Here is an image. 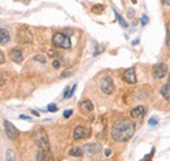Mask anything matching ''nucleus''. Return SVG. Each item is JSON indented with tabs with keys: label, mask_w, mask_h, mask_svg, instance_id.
I'll list each match as a JSON object with an SVG mask.
<instances>
[{
	"label": "nucleus",
	"mask_w": 170,
	"mask_h": 161,
	"mask_svg": "<svg viewBox=\"0 0 170 161\" xmlns=\"http://www.w3.org/2000/svg\"><path fill=\"white\" fill-rule=\"evenodd\" d=\"M133 132H135V124L131 122L130 119H119L118 122L113 126V130H111V136L113 139L118 143H123L127 142L132 137Z\"/></svg>",
	"instance_id": "nucleus-1"
},
{
	"label": "nucleus",
	"mask_w": 170,
	"mask_h": 161,
	"mask_svg": "<svg viewBox=\"0 0 170 161\" xmlns=\"http://www.w3.org/2000/svg\"><path fill=\"white\" fill-rule=\"evenodd\" d=\"M34 140L35 143L38 144V147L41 148L42 151H48V148H50V142H48V136L47 134H46L45 130H38L35 131L34 134Z\"/></svg>",
	"instance_id": "nucleus-2"
},
{
	"label": "nucleus",
	"mask_w": 170,
	"mask_h": 161,
	"mask_svg": "<svg viewBox=\"0 0 170 161\" xmlns=\"http://www.w3.org/2000/svg\"><path fill=\"white\" fill-rule=\"evenodd\" d=\"M52 43L60 49H71V39L63 33H55L52 37Z\"/></svg>",
	"instance_id": "nucleus-3"
},
{
	"label": "nucleus",
	"mask_w": 170,
	"mask_h": 161,
	"mask_svg": "<svg viewBox=\"0 0 170 161\" xmlns=\"http://www.w3.org/2000/svg\"><path fill=\"white\" fill-rule=\"evenodd\" d=\"M100 84H101V90H102L105 94H111L114 92V88H115L114 87V80L110 76L102 77Z\"/></svg>",
	"instance_id": "nucleus-4"
},
{
	"label": "nucleus",
	"mask_w": 170,
	"mask_h": 161,
	"mask_svg": "<svg viewBox=\"0 0 170 161\" xmlns=\"http://www.w3.org/2000/svg\"><path fill=\"white\" fill-rule=\"evenodd\" d=\"M168 74V65L165 63H157L152 68V76L155 79H162Z\"/></svg>",
	"instance_id": "nucleus-5"
},
{
	"label": "nucleus",
	"mask_w": 170,
	"mask_h": 161,
	"mask_svg": "<svg viewBox=\"0 0 170 161\" xmlns=\"http://www.w3.org/2000/svg\"><path fill=\"white\" fill-rule=\"evenodd\" d=\"M4 130H5L7 136H8L11 140H16L18 137V135H20L18 130L16 129V127L9 122V121H4Z\"/></svg>",
	"instance_id": "nucleus-6"
},
{
	"label": "nucleus",
	"mask_w": 170,
	"mask_h": 161,
	"mask_svg": "<svg viewBox=\"0 0 170 161\" xmlns=\"http://www.w3.org/2000/svg\"><path fill=\"white\" fill-rule=\"evenodd\" d=\"M17 41L20 43H32L33 42V34L29 30H26V29H22V30L18 32L17 34Z\"/></svg>",
	"instance_id": "nucleus-7"
},
{
	"label": "nucleus",
	"mask_w": 170,
	"mask_h": 161,
	"mask_svg": "<svg viewBox=\"0 0 170 161\" xmlns=\"http://www.w3.org/2000/svg\"><path fill=\"white\" fill-rule=\"evenodd\" d=\"M90 134V130L86 129V127H83V126H76L73 130V139L76 140H80V139H84V137H88Z\"/></svg>",
	"instance_id": "nucleus-8"
},
{
	"label": "nucleus",
	"mask_w": 170,
	"mask_h": 161,
	"mask_svg": "<svg viewBox=\"0 0 170 161\" xmlns=\"http://www.w3.org/2000/svg\"><path fill=\"white\" fill-rule=\"evenodd\" d=\"M123 80L128 84H136L137 79H136V74H135V68L131 67V68H127L123 74Z\"/></svg>",
	"instance_id": "nucleus-9"
},
{
	"label": "nucleus",
	"mask_w": 170,
	"mask_h": 161,
	"mask_svg": "<svg viewBox=\"0 0 170 161\" xmlns=\"http://www.w3.org/2000/svg\"><path fill=\"white\" fill-rule=\"evenodd\" d=\"M9 58L12 59L15 63H21L24 60V54H22V50L18 47H15L9 51Z\"/></svg>",
	"instance_id": "nucleus-10"
},
{
	"label": "nucleus",
	"mask_w": 170,
	"mask_h": 161,
	"mask_svg": "<svg viewBox=\"0 0 170 161\" xmlns=\"http://www.w3.org/2000/svg\"><path fill=\"white\" fill-rule=\"evenodd\" d=\"M93 102L90 100H84L80 102V111L83 114H89L93 111Z\"/></svg>",
	"instance_id": "nucleus-11"
},
{
	"label": "nucleus",
	"mask_w": 170,
	"mask_h": 161,
	"mask_svg": "<svg viewBox=\"0 0 170 161\" xmlns=\"http://www.w3.org/2000/svg\"><path fill=\"white\" fill-rule=\"evenodd\" d=\"M160 93L162 94V97L165 98V100H170V80H168V83L163 84L161 87V89H160Z\"/></svg>",
	"instance_id": "nucleus-12"
},
{
	"label": "nucleus",
	"mask_w": 170,
	"mask_h": 161,
	"mask_svg": "<svg viewBox=\"0 0 170 161\" xmlns=\"http://www.w3.org/2000/svg\"><path fill=\"white\" fill-rule=\"evenodd\" d=\"M37 161H52L51 155L48 153V151H39L37 153Z\"/></svg>",
	"instance_id": "nucleus-13"
},
{
	"label": "nucleus",
	"mask_w": 170,
	"mask_h": 161,
	"mask_svg": "<svg viewBox=\"0 0 170 161\" xmlns=\"http://www.w3.org/2000/svg\"><path fill=\"white\" fill-rule=\"evenodd\" d=\"M144 113H145V107L144 106H137V107H135V109L131 110L130 115L132 118H139V117H141Z\"/></svg>",
	"instance_id": "nucleus-14"
},
{
	"label": "nucleus",
	"mask_w": 170,
	"mask_h": 161,
	"mask_svg": "<svg viewBox=\"0 0 170 161\" xmlns=\"http://www.w3.org/2000/svg\"><path fill=\"white\" fill-rule=\"evenodd\" d=\"M9 39H11V35H9V33L7 32L5 29H0V43H1V45L8 43Z\"/></svg>",
	"instance_id": "nucleus-15"
},
{
	"label": "nucleus",
	"mask_w": 170,
	"mask_h": 161,
	"mask_svg": "<svg viewBox=\"0 0 170 161\" xmlns=\"http://www.w3.org/2000/svg\"><path fill=\"white\" fill-rule=\"evenodd\" d=\"M84 149L86 151L89 155H93V153L100 151V146H97V144H86V146H84Z\"/></svg>",
	"instance_id": "nucleus-16"
},
{
	"label": "nucleus",
	"mask_w": 170,
	"mask_h": 161,
	"mask_svg": "<svg viewBox=\"0 0 170 161\" xmlns=\"http://www.w3.org/2000/svg\"><path fill=\"white\" fill-rule=\"evenodd\" d=\"M70 156H73V157H81L84 153V151L81 148H77V147H75V148H71L70 149Z\"/></svg>",
	"instance_id": "nucleus-17"
},
{
	"label": "nucleus",
	"mask_w": 170,
	"mask_h": 161,
	"mask_svg": "<svg viewBox=\"0 0 170 161\" xmlns=\"http://www.w3.org/2000/svg\"><path fill=\"white\" fill-rule=\"evenodd\" d=\"M5 161H17V156H16V152L12 149L7 151V155H5Z\"/></svg>",
	"instance_id": "nucleus-18"
},
{
	"label": "nucleus",
	"mask_w": 170,
	"mask_h": 161,
	"mask_svg": "<svg viewBox=\"0 0 170 161\" xmlns=\"http://www.w3.org/2000/svg\"><path fill=\"white\" fill-rule=\"evenodd\" d=\"M165 42H166V47L170 50V24L166 25V39H165Z\"/></svg>",
	"instance_id": "nucleus-19"
},
{
	"label": "nucleus",
	"mask_w": 170,
	"mask_h": 161,
	"mask_svg": "<svg viewBox=\"0 0 170 161\" xmlns=\"http://www.w3.org/2000/svg\"><path fill=\"white\" fill-rule=\"evenodd\" d=\"M115 16H117V20H118V22L120 24V26H122V28H127V25H128V24H127V22L124 21V18H123L122 16H120L117 11H115Z\"/></svg>",
	"instance_id": "nucleus-20"
},
{
	"label": "nucleus",
	"mask_w": 170,
	"mask_h": 161,
	"mask_svg": "<svg viewBox=\"0 0 170 161\" xmlns=\"http://www.w3.org/2000/svg\"><path fill=\"white\" fill-rule=\"evenodd\" d=\"M103 9H105V7H103V5H101V4H98V5H93V7H92V11H93L94 13H102Z\"/></svg>",
	"instance_id": "nucleus-21"
},
{
	"label": "nucleus",
	"mask_w": 170,
	"mask_h": 161,
	"mask_svg": "<svg viewBox=\"0 0 170 161\" xmlns=\"http://www.w3.org/2000/svg\"><path fill=\"white\" fill-rule=\"evenodd\" d=\"M34 60L35 62H38V63H46V58L43 57V55H39V54H37V55H34Z\"/></svg>",
	"instance_id": "nucleus-22"
},
{
	"label": "nucleus",
	"mask_w": 170,
	"mask_h": 161,
	"mask_svg": "<svg viewBox=\"0 0 170 161\" xmlns=\"http://www.w3.org/2000/svg\"><path fill=\"white\" fill-rule=\"evenodd\" d=\"M47 110H48V111H51V113H55V111L58 110V106H56L55 104H50V105L47 106Z\"/></svg>",
	"instance_id": "nucleus-23"
},
{
	"label": "nucleus",
	"mask_w": 170,
	"mask_h": 161,
	"mask_svg": "<svg viewBox=\"0 0 170 161\" xmlns=\"http://www.w3.org/2000/svg\"><path fill=\"white\" fill-rule=\"evenodd\" d=\"M72 113H73V110H71V109H70V110H65L64 113H63V117H64V118H70V117L72 115Z\"/></svg>",
	"instance_id": "nucleus-24"
},
{
	"label": "nucleus",
	"mask_w": 170,
	"mask_h": 161,
	"mask_svg": "<svg viewBox=\"0 0 170 161\" xmlns=\"http://www.w3.org/2000/svg\"><path fill=\"white\" fill-rule=\"evenodd\" d=\"M148 16H147V15H144L143 16V17H141V25H147V24H148Z\"/></svg>",
	"instance_id": "nucleus-25"
},
{
	"label": "nucleus",
	"mask_w": 170,
	"mask_h": 161,
	"mask_svg": "<svg viewBox=\"0 0 170 161\" xmlns=\"http://www.w3.org/2000/svg\"><path fill=\"white\" fill-rule=\"evenodd\" d=\"M157 122H158V121H157L156 118H150L148 123H149V126H155V124H157Z\"/></svg>",
	"instance_id": "nucleus-26"
},
{
	"label": "nucleus",
	"mask_w": 170,
	"mask_h": 161,
	"mask_svg": "<svg viewBox=\"0 0 170 161\" xmlns=\"http://www.w3.org/2000/svg\"><path fill=\"white\" fill-rule=\"evenodd\" d=\"M3 63H5V57L3 54V51L0 50V64H3Z\"/></svg>",
	"instance_id": "nucleus-27"
},
{
	"label": "nucleus",
	"mask_w": 170,
	"mask_h": 161,
	"mask_svg": "<svg viewBox=\"0 0 170 161\" xmlns=\"http://www.w3.org/2000/svg\"><path fill=\"white\" fill-rule=\"evenodd\" d=\"M52 67L58 70V68L60 67V62H59V60H54V62H52Z\"/></svg>",
	"instance_id": "nucleus-28"
},
{
	"label": "nucleus",
	"mask_w": 170,
	"mask_h": 161,
	"mask_svg": "<svg viewBox=\"0 0 170 161\" xmlns=\"http://www.w3.org/2000/svg\"><path fill=\"white\" fill-rule=\"evenodd\" d=\"M76 88H77V84H75V85H73V87H72V88H71V92H70V96H72V94H73V93H75V90H76Z\"/></svg>",
	"instance_id": "nucleus-29"
},
{
	"label": "nucleus",
	"mask_w": 170,
	"mask_h": 161,
	"mask_svg": "<svg viewBox=\"0 0 170 161\" xmlns=\"http://www.w3.org/2000/svg\"><path fill=\"white\" fill-rule=\"evenodd\" d=\"M105 155H106V156H110V155H111V149H109V148L105 149Z\"/></svg>",
	"instance_id": "nucleus-30"
},
{
	"label": "nucleus",
	"mask_w": 170,
	"mask_h": 161,
	"mask_svg": "<svg viewBox=\"0 0 170 161\" xmlns=\"http://www.w3.org/2000/svg\"><path fill=\"white\" fill-rule=\"evenodd\" d=\"M162 4L163 5H170V0H162Z\"/></svg>",
	"instance_id": "nucleus-31"
},
{
	"label": "nucleus",
	"mask_w": 170,
	"mask_h": 161,
	"mask_svg": "<svg viewBox=\"0 0 170 161\" xmlns=\"http://www.w3.org/2000/svg\"><path fill=\"white\" fill-rule=\"evenodd\" d=\"M20 118H21V119H28V121H30V117H26V115H20Z\"/></svg>",
	"instance_id": "nucleus-32"
},
{
	"label": "nucleus",
	"mask_w": 170,
	"mask_h": 161,
	"mask_svg": "<svg viewBox=\"0 0 170 161\" xmlns=\"http://www.w3.org/2000/svg\"><path fill=\"white\" fill-rule=\"evenodd\" d=\"M145 157H147V159H144V160H140V161H150V155H147Z\"/></svg>",
	"instance_id": "nucleus-33"
},
{
	"label": "nucleus",
	"mask_w": 170,
	"mask_h": 161,
	"mask_svg": "<svg viewBox=\"0 0 170 161\" xmlns=\"http://www.w3.org/2000/svg\"><path fill=\"white\" fill-rule=\"evenodd\" d=\"M128 16H130V17H132V16H133V11H132V9H130V11H128Z\"/></svg>",
	"instance_id": "nucleus-34"
},
{
	"label": "nucleus",
	"mask_w": 170,
	"mask_h": 161,
	"mask_svg": "<svg viewBox=\"0 0 170 161\" xmlns=\"http://www.w3.org/2000/svg\"><path fill=\"white\" fill-rule=\"evenodd\" d=\"M132 3H136V0H132Z\"/></svg>",
	"instance_id": "nucleus-35"
},
{
	"label": "nucleus",
	"mask_w": 170,
	"mask_h": 161,
	"mask_svg": "<svg viewBox=\"0 0 170 161\" xmlns=\"http://www.w3.org/2000/svg\"><path fill=\"white\" fill-rule=\"evenodd\" d=\"M169 80H170V74H169Z\"/></svg>",
	"instance_id": "nucleus-36"
}]
</instances>
